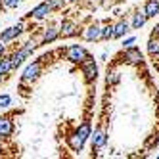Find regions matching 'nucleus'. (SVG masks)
Listing matches in <instances>:
<instances>
[{"mask_svg":"<svg viewBox=\"0 0 159 159\" xmlns=\"http://www.w3.org/2000/svg\"><path fill=\"white\" fill-rule=\"evenodd\" d=\"M46 58H48V56H42V58H39V60H35L33 63H29L25 69H23V73H21L19 81L25 83V84H33L40 77V73H42V63H44V60H46Z\"/></svg>","mask_w":159,"mask_h":159,"instance_id":"f257e3e1","label":"nucleus"},{"mask_svg":"<svg viewBox=\"0 0 159 159\" xmlns=\"http://www.w3.org/2000/svg\"><path fill=\"white\" fill-rule=\"evenodd\" d=\"M81 69H83V75L88 83H94L96 77H98V65H96V60L92 58V56H86V58L81 61Z\"/></svg>","mask_w":159,"mask_h":159,"instance_id":"f03ea898","label":"nucleus"},{"mask_svg":"<svg viewBox=\"0 0 159 159\" xmlns=\"http://www.w3.org/2000/svg\"><path fill=\"white\" fill-rule=\"evenodd\" d=\"M86 56H88V52L81 46V44H71V46L65 48V60H69L73 63H81Z\"/></svg>","mask_w":159,"mask_h":159,"instance_id":"7ed1b4c3","label":"nucleus"},{"mask_svg":"<svg viewBox=\"0 0 159 159\" xmlns=\"http://www.w3.org/2000/svg\"><path fill=\"white\" fill-rule=\"evenodd\" d=\"M81 39L86 40V42H96V40H102V27L98 23H92L81 31Z\"/></svg>","mask_w":159,"mask_h":159,"instance_id":"20e7f679","label":"nucleus"},{"mask_svg":"<svg viewBox=\"0 0 159 159\" xmlns=\"http://www.w3.org/2000/svg\"><path fill=\"white\" fill-rule=\"evenodd\" d=\"M90 144H92V150H102L107 144V134L102 129H94V132H90Z\"/></svg>","mask_w":159,"mask_h":159,"instance_id":"39448f33","label":"nucleus"},{"mask_svg":"<svg viewBox=\"0 0 159 159\" xmlns=\"http://www.w3.org/2000/svg\"><path fill=\"white\" fill-rule=\"evenodd\" d=\"M23 23H17V25H12V27H8L2 35H0V40H2L4 44H8V42H12V40H16L17 37H21L23 35Z\"/></svg>","mask_w":159,"mask_h":159,"instance_id":"423d86ee","label":"nucleus"},{"mask_svg":"<svg viewBox=\"0 0 159 159\" xmlns=\"http://www.w3.org/2000/svg\"><path fill=\"white\" fill-rule=\"evenodd\" d=\"M125 60H127L129 63H132V65H140L142 63V52H140V48H136V46L125 48Z\"/></svg>","mask_w":159,"mask_h":159,"instance_id":"0eeeda50","label":"nucleus"},{"mask_svg":"<svg viewBox=\"0 0 159 159\" xmlns=\"http://www.w3.org/2000/svg\"><path fill=\"white\" fill-rule=\"evenodd\" d=\"M50 12H52V10H50L48 2H42V4H39L37 8H33L31 12L27 14V17H33V19H44V17H48Z\"/></svg>","mask_w":159,"mask_h":159,"instance_id":"6e6552de","label":"nucleus"},{"mask_svg":"<svg viewBox=\"0 0 159 159\" xmlns=\"http://www.w3.org/2000/svg\"><path fill=\"white\" fill-rule=\"evenodd\" d=\"M75 35H77V25L71 19H63L61 25H60V37L69 39V37H75Z\"/></svg>","mask_w":159,"mask_h":159,"instance_id":"1a4fd4ad","label":"nucleus"},{"mask_svg":"<svg viewBox=\"0 0 159 159\" xmlns=\"http://www.w3.org/2000/svg\"><path fill=\"white\" fill-rule=\"evenodd\" d=\"M27 58H29V54H27V50H25V48L16 50L12 56H10V61H12V71H16L17 67H21V63H23Z\"/></svg>","mask_w":159,"mask_h":159,"instance_id":"9d476101","label":"nucleus"},{"mask_svg":"<svg viewBox=\"0 0 159 159\" xmlns=\"http://www.w3.org/2000/svg\"><path fill=\"white\" fill-rule=\"evenodd\" d=\"M67 146H69L73 152L79 153V152H83V148H84V140H83L81 136L77 134V130H75V132H71L69 136H67Z\"/></svg>","mask_w":159,"mask_h":159,"instance_id":"9b49d317","label":"nucleus"},{"mask_svg":"<svg viewBox=\"0 0 159 159\" xmlns=\"http://www.w3.org/2000/svg\"><path fill=\"white\" fill-rule=\"evenodd\" d=\"M14 132V123L8 115H2L0 117V138H8L10 134Z\"/></svg>","mask_w":159,"mask_h":159,"instance_id":"f8f14e48","label":"nucleus"},{"mask_svg":"<svg viewBox=\"0 0 159 159\" xmlns=\"http://www.w3.org/2000/svg\"><path fill=\"white\" fill-rule=\"evenodd\" d=\"M129 31H130V23L127 19H121V21H117V23L113 25V39H121V37L127 35Z\"/></svg>","mask_w":159,"mask_h":159,"instance_id":"ddd939ff","label":"nucleus"},{"mask_svg":"<svg viewBox=\"0 0 159 159\" xmlns=\"http://www.w3.org/2000/svg\"><path fill=\"white\" fill-rule=\"evenodd\" d=\"M42 44H50V42H54V40H58L60 39V29L58 27H46L44 29V33H42Z\"/></svg>","mask_w":159,"mask_h":159,"instance_id":"4468645a","label":"nucleus"},{"mask_svg":"<svg viewBox=\"0 0 159 159\" xmlns=\"http://www.w3.org/2000/svg\"><path fill=\"white\" fill-rule=\"evenodd\" d=\"M148 19H150V17L146 16L144 10H142V12H136L134 17H132V21H130V29H140V27H144Z\"/></svg>","mask_w":159,"mask_h":159,"instance_id":"2eb2a0df","label":"nucleus"},{"mask_svg":"<svg viewBox=\"0 0 159 159\" xmlns=\"http://www.w3.org/2000/svg\"><path fill=\"white\" fill-rule=\"evenodd\" d=\"M144 12L148 17H155L159 16V0H148L144 6Z\"/></svg>","mask_w":159,"mask_h":159,"instance_id":"dca6fc26","label":"nucleus"},{"mask_svg":"<svg viewBox=\"0 0 159 159\" xmlns=\"http://www.w3.org/2000/svg\"><path fill=\"white\" fill-rule=\"evenodd\" d=\"M119 81H121V73H119L117 67H113V69H107V75H106V84H107V86H115Z\"/></svg>","mask_w":159,"mask_h":159,"instance_id":"f3484780","label":"nucleus"},{"mask_svg":"<svg viewBox=\"0 0 159 159\" xmlns=\"http://www.w3.org/2000/svg\"><path fill=\"white\" fill-rule=\"evenodd\" d=\"M90 132H92V127H90V123H88V121H84V123L81 125V127H77V134L81 136V138H83L84 142L90 138Z\"/></svg>","mask_w":159,"mask_h":159,"instance_id":"a211bd4d","label":"nucleus"},{"mask_svg":"<svg viewBox=\"0 0 159 159\" xmlns=\"http://www.w3.org/2000/svg\"><path fill=\"white\" fill-rule=\"evenodd\" d=\"M10 71H12V61H10V56H4L2 54V58H0V75H8Z\"/></svg>","mask_w":159,"mask_h":159,"instance_id":"6ab92c4d","label":"nucleus"},{"mask_svg":"<svg viewBox=\"0 0 159 159\" xmlns=\"http://www.w3.org/2000/svg\"><path fill=\"white\" fill-rule=\"evenodd\" d=\"M148 52H150V56H152V58L159 56V37H153V39H150V42H148Z\"/></svg>","mask_w":159,"mask_h":159,"instance_id":"aec40b11","label":"nucleus"},{"mask_svg":"<svg viewBox=\"0 0 159 159\" xmlns=\"http://www.w3.org/2000/svg\"><path fill=\"white\" fill-rule=\"evenodd\" d=\"M23 0H0V8H6V10H16Z\"/></svg>","mask_w":159,"mask_h":159,"instance_id":"412c9836","label":"nucleus"},{"mask_svg":"<svg viewBox=\"0 0 159 159\" xmlns=\"http://www.w3.org/2000/svg\"><path fill=\"white\" fill-rule=\"evenodd\" d=\"M113 39V25H104L102 27V40H111Z\"/></svg>","mask_w":159,"mask_h":159,"instance_id":"4be33fe9","label":"nucleus"},{"mask_svg":"<svg viewBox=\"0 0 159 159\" xmlns=\"http://www.w3.org/2000/svg\"><path fill=\"white\" fill-rule=\"evenodd\" d=\"M63 4H65V0H48V6H50L52 12H56V10H61Z\"/></svg>","mask_w":159,"mask_h":159,"instance_id":"5701e85b","label":"nucleus"},{"mask_svg":"<svg viewBox=\"0 0 159 159\" xmlns=\"http://www.w3.org/2000/svg\"><path fill=\"white\" fill-rule=\"evenodd\" d=\"M12 106V96L10 94H0V107H10Z\"/></svg>","mask_w":159,"mask_h":159,"instance_id":"b1692460","label":"nucleus"},{"mask_svg":"<svg viewBox=\"0 0 159 159\" xmlns=\"http://www.w3.org/2000/svg\"><path fill=\"white\" fill-rule=\"evenodd\" d=\"M134 42H136V37H129V39H125V40H123V48H129V46H132Z\"/></svg>","mask_w":159,"mask_h":159,"instance_id":"393cba45","label":"nucleus"},{"mask_svg":"<svg viewBox=\"0 0 159 159\" xmlns=\"http://www.w3.org/2000/svg\"><path fill=\"white\" fill-rule=\"evenodd\" d=\"M4 52H6V44H4L2 40H0V56H2Z\"/></svg>","mask_w":159,"mask_h":159,"instance_id":"a878e982","label":"nucleus"},{"mask_svg":"<svg viewBox=\"0 0 159 159\" xmlns=\"http://www.w3.org/2000/svg\"><path fill=\"white\" fill-rule=\"evenodd\" d=\"M153 37H159V23H157L155 29H153Z\"/></svg>","mask_w":159,"mask_h":159,"instance_id":"bb28decb","label":"nucleus"},{"mask_svg":"<svg viewBox=\"0 0 159 159\" xmlns=\"http://www.w3.org/2000/svg\"><path fill=\"white\" fill-rule=\"evenodd\" d=\"M155 69H157V71H159V63H155Z\"/></svg>","mask_w":159,"mask_h":159,"instance_id":"cd10ccee","label":"nucleus"},{"mask_svg":"<svg viewBox=\"0 0 159 159\" xmlns=\"http://www.w3.org/2000/svg\"><path fill=\"white\" fill-rule=\"evenodd\" d=\"M69 2H79V0H69Z\"/></svg>","mask_w":159,"mask_h":159,"instance_id":"c85d7f7f","label":"nucleus"},{"mask_svg":"<svg viewBox=\"0 0 159 159\" xmlns=\"http://www.w3.org/2000/svg\"><path fill=\"white\" fill-rule=\"evenodd\" d=\"M0 83H2V75H0Z\"/></svg>","mask_w":159,"mask_h":159,"instance_id":"c756f323","label":"nucleus"},{"mask_svg":"<svg viewBox=\"0 0 159 159\" xmlns=\"http://www.w3.org/2000/svg\"><path fill=\"white\" fill-rule=\"evenodd\" d=\"M157 117H159V109H157Z\"/></svg>","mask_w":159,"mask_h":159,"instance_id":"7c9ffc66","label":"nucleus"},{"mask_svg":"<svg viewBox=\"0 0 159 159\" xmlns=\"http://www.w3.org/2000/svg\"><path fill=\"white\" fill-rule=\"evenodd\" d=\"M157 159H159V155H157Z\"/></svg>","mask_w":159,"mask_h":159,"instance_id":"2f4dec72","label":"nucleus"}]
</instances>
